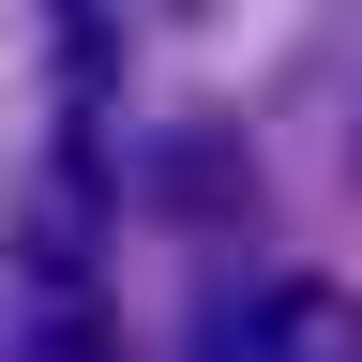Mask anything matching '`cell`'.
I'll return each mask as SVG.
<instances>
[{"instance_id":"obj_1","label":"cell","mask_w":362,"mask_h":362,"mask_svg":"<svg viewBox=\"0 0 362 362\" xmlns=\"http://www.w3.org/2000/svg\"><path fill=\"white\" fill-rule=\"evenodd\" d=\"M151 211H181V226H242V211H257L242 136H226V121H166V136H151Z\"/></svg>"},{"instance_id":"obj_2","label":"cell","mask_w":362,"mask_h":362,"mask_svg":"<svg viewBox=\"0 0 362 362\" xmlns=\"http://www.w3.org/2000/svg\"><path fill=\"white\" fill-rule=\"evenodd\" d=\"M30 362H121V347H106V287H61V302H45Z\"/></svg>"}]
</instances>
